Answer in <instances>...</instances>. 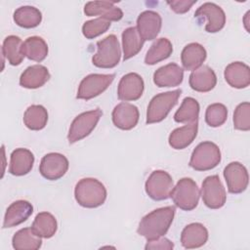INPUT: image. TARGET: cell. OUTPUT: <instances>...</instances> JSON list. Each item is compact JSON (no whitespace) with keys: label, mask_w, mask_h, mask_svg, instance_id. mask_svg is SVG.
Returning <instances> with one entry per match:
<instances>
[{"label":"cell","mask_w":250,"mask_h":250,"mask_svg":"<svg viewBox=\"0 0 250 250\" xmlns=\"http://www.w3.org/2000/svg\"><path fill=\"white\" fill-rule=\"evenodd\" d=\"M174 206L157 208L146 214L140 222L138 233L147 241L163 236L168 231L175 216Z\"/></svg>","instance_id":"cell-1"},{"label":"cell","mask_w":250,"mask_h":250,"mask_svg":"<svg viewBox=\"0 0 250 250\" xmlns=\"http://www.w3.org/2000/svg\"><path fill=\"white\" fill-rule=\"evenodd\" d=\"M74 196L77 203L85 208H97L106 199V189L97 179L84 178L75 186Z\"/></svg>","instance_id":"cell-2"},{"label":"cell","mask_w":250,"mask_h":250,"mask_svg":"<svg viewBox=\"0 0 250 250\" xmlns=\"http://www.w3.org/2000/svg\"><path fill=\"white\" fill-rule=\"evenodd\" d=\"M181 94L182 90L177 89L154 96L147 106L146 124L158 123L165 119L170 110L177 104Z\"/></svg>","instance_id":"cell-3"},{"label":"cell","mask_w":250,"mask_h":250,"mask_svg":"<svg viewBox=\"0 0 250 250\" xmlns=\"http://www.w3.org/2000/svg\"><path fill=\"white\" fill-rule=\"evenodd\" d=\"M98 52L93 56L92 62L101 68H112L116 66L121 58V50L117 37L110 34L97 42Z\"/></svg>","instance_id":"cell-4"},{"label":"cell","mask_w":250,"mask_h":250,"mask_svg":"<svg viewBox=\"0 0 250 250\" xmlns=\"http://www.w3.org/2000/svg\"><path fill=\"white\" fill-rule=\"evenodd\" d=\"M199 196V188L190 178L181 179L173 188L170 195L175 205L185 211L193 210L198 204Z\"/></svg>","instance_id":"cell-5"},{"label":"cell","mask_w":250,"mask_h":250,"mask_svg":"<svg viewBox=\"0 0 250 250\" xmlns=\"http://www.w3.org/2000/svg\"><path fill=\"white\" fill-rule=\"evenodd\" d=\"M221 162V150L212 142H202L193 149L189 166L196 171H208Z\"/></svg>","instance_id":"cell-6"},{"label":"cell","mask_w":250,"mask_h":250,"mask_svg":"<svg viewBox=\"0 0 250 250\" xmlns=\"http://www.w3.org/2000/svg\"><path fill=\"white\" fill-rule=\"evenodd\" d=\"M102 115L103 111L100 108L85 111L77 115L68 130L67 140L69 144H74L89 136L97 126Z\"/></svg>","instance_id":"cell-7"},{"label":"cell","mask_w":250,"mask_h":250,"mask_svg":"<svg viewBox=\"0 0 250 250\" xmlns=\"http://www.w3.org/2000/svg\"><path fill=\"white\" fill-rule=\"evenodd\" d=\"M173 188L172 177L169 173L163 170L153 171L145 185L146 194L155 201L168 199Z\"/></svg>","instance_id":"cell-8"},{"label":"cell","mask_w":250,"mask_h":250,"mask_svg":"<svg viewBox=\"0 0 250 250\" xmlns=\"http://www.w3.org/2000/svg\"><path fill=\"white\" fill-rule=\"evenodd\" d=\"M115 78V74L92 73L84 77L78 87L76 98L90 100L104 92Z\"/></svg>","instance_id":"cell-9"},{"label":"cell","mask_w":250,"mask_h":250,"mask_svg":"<svg viewBox=\"0 0 250 250\" xmlns=\"http://www.w3.org/2000/svg\"><path fill=\"white\" fill-rule=\"evenodd\" d=\"M201 196L204 204L210 209L223 207L227 200L226 189L218 175L208 176L202 182Z\"/></svg>","instance_id":"cell-10"},{"label":"cell","mask_w":250,"mask_h":250,"mask_svg":"<svg viewBox=\"0 0 250 250\" xmlns=\"http://www.w3.org/2000/svg\"><path fill=\"white\" fill-rule=\"evenodd\" d=\"M195 19L198 21L207 20L205 30L210 33H215L224 28L226 23V15L223 9L215 3L206 2L202 4L194 13Z\"/></svg>","instance_id":"cell-11"},{"label":"cell","mask_w":250,"mask_h":250,"mask_svg":"<svg viewBox=\"0 0 250 250\" xmlns=\"http://www.w3.org/2000/svg\"><path fill=\"white\" fill-rule=\"evenodd\" d=\"M67 158L58 152H51L43 156L39 166V172L47 180L56 181L61 179L68 170Z\"/></svg>","instance_id":"cell-12"},{"label":"cell","mask_w":250,"mask_h":250,"mask_svg":"<svg viewBox=\"0 0 250 250\" xmlns=\"http://www.w3.org/2000/svg\"><path fill=\"white\" fill-rule=\"evenodd\" d=\"M224 177L228 190L230 193L238 194L247 188L249 176L246 168L241 163L237 161L229 163L224 169Z\"/></svg>","instance_id":"cell-13"},{"label":"cell","mask_w":250,"mask_h":250,"mask_svg":"<svg viewBox=\"0 0 250 250\" xmlns=\"http://www.w3.org/2000/svg\"><path fill=\"white\" fill-rule=\"evenodd\" d=\"M145 83L141 75L130 72L122 76L117 89V97L120 101L129 102L140 99L144 93Z\"/></svg>","instance_id":"cell-14"},{"label":"cell","mask_w":250,"mask_h":250,"mask_svg":"<svg viewBox=\"0 0 250 250\" xmlns=\"http://www.w3.org/2000/svg\"><path fill=\"white\" fill-rule=\"evenodd\" d=\"M162 19L154 11H144L137 19V29L144 41H150L156 38L160 32Z\"/></svg>","instance_id":"cell-15"},{"label":"cell","mask_w":250,"mask_h":250,"mask_svg":"<svg viewBox=\"0 0 250 250\" xmlns=\"http://www.w3.org/2000/svg\"><path fill=\"white\" fill-rule=\"evenodd\" d=\"M139 117L138 107L129 103H120L112 110V122L121 130L133 129L138 124Z\"/></svg>","instance_id":"cell-16"},{"label":"cell","mask_w":250,"mask_h":250,"mask_svg":"<svg viewBox=\"0 0 250 250\" xmlns=\"http://www.w3.org/2000/svg\"><path fill=\"white\" fill-rule=\"evenodd\" d=\"M33 213V206L26 200H17L6 210L3 228H13L25 222Z\"/></svg>","instance_id":"cell-17"},{"label":"cell","mask_w":250,"mask_h":250,"mask_svg":"<svg viewBox=\"0 0 250 250\" xmlns=\"http://www.w3.org/2000/svg\"><path fill=\"white\" fill-rule=\"evenodd\" d=\"M183 68L174 62L159 67L153 73V82L159 88L179 86L183 82Z\"/></svg>","instance_id":"cell-18"},{"label":"cell","mask_w":250,"mask_h":250,"mask_svg":"<svg viewBox=\"0 0 250 250\" xmlns=\"http://www.w3.org/2000/svg\"><path fill=\"white\" fill-rule=\"evenodd\" d=\"M84 13L88 17L100 16V18L111 21H119L123 18V12L120 8L114 6L111 1H91L85 4Z\"/></svg>","instance_id":"cell-19"},{"label":"cell","mask_w":250,"mask_h":250,"mask_svg":"<svg viewBox=\"0 0 250 250\" xmlns=\"http://www.w3.org/2000/svg\"><path fill=\"white\" fill-rule=\"evenodd\" d=\"M224 76L227 83L236 89L246 88L250 84V68L241 62H233L228 64Z\"/></svg>","instance_id":"cell-20"},{"label":"cell","mask_w":250,"mask_h":250,"mask_svg":"<svg viewBox=\"0 0 250 250\" xmlns=\"http://www.w3.org/2000/svg\"><path fill=\"white\" fill-rule=\"evenodd\" d=\"M189 86L196 92H209L217 84V76L214 70L208 65H201L193 70L188 79Z\"/></svg>","instance_id":"cell-21"},{"label":"cell","mask_w":250,"mask_h":250,"mask_svg":"<svg viewBox=\"0 0 250 250\" xmlns=\"http://www.w3.org/2000/svg\"><path fill=\"white\" fill-rule=\"evenodd\" d=\"M208 240V230L200 223H192L186 226L181 233L182 245L187 249L203 246Z\"/></svg>","instance_id":"cell-22"},{"label":"cell","mask_w":250,"mask_h":250,"mask_svg":"<svg viewBox=\"0 0 250 250\" xmlns=\"http://www.w3.org/2000/svg\"><path fill=\"white\" fill-rule=\"evenodd\" d=\"M34 163V155L27 148H16L10 159L9 172L14 176H23L28 174Z\"/></svg>","instance_id":"cell-23"},{"label":"cell","mask_w":250,"mask_h":250,"mask_svg":"<svg viewBox=\"0 0 250 250\" xmlns=\"http://www.w3.org/2000/svg\"><path fill=\"white\" fill-rule=\"evenodd\" d=\"M50 79V73L46 66L34 64L28 66L20 77V85L26 89L42 87Z\"/></svg>","instance_id":"cell-24"},{"label":"cell","mask_w":250,"mask_h":250,"mask_svg":"<svg viewBox=\"0 0 250 250\" xmlns=\"http://www.w3.org/2000/svg\"><path fill=\"white\" fill-rule=\"evenodd\" d=\"M198 121L187 124L173 130L169 136V145L175 149H184L188 146L197 136Z\"/></svg>","instance_id":"cell-25"},{"label":"cell","mask_w":250,"mask_h":250,"mask_svg":"<svg viewBox=\"0 0 250 250\" xmlns=\"http://www.w3.org/2000/svg\"><path fill=\"white\" fill-rule=\"evenodd\" d=\"M207 56L205 48L199 43H189L182 51L181 62L186 70H195L201 66Z\"/></svg>","instance_id":"cell-26"},{"label":"cell","mask_w":250,"mask_h":250,"mask_svg":"<svg viewBox=\"0 0 250 250\" xmlns=\"http://www.w3.org/2000/svg\"><path fill=\"white\" fill-rule=\"evenodd\" d=\"M12 244L16 250H37L41 247L42 240L31 228H23L14 234Z\"/></svg>","instance_id":"cell-27"},{"label":"cell","mask_w":250,"mask_h":250,"mask_svg":"<svg viewBox=\"0 0 250 250\" xmlns=\"http://www.w3.org/2000/svg\"><path fill=\"white\" fill-rule=\"evenodd\" d=\"M144 40L140 36L137 27L131 26L122 32L123 60L127 61L136 56L143 48Z\"/></svg>","instance_id":"cell-28"},{"label":"cell","mask_w":250,"mask_h":250,"mask_svg":"<svg viewBox=\"0 0 250 250\" xmlns=\"http://www.w3.org/2000/svg\"><path fill=\"white\" fill-rule=\"evenodd\" d=\"M22 53L27 59L40 62L48 55V45L39 36H30L22 43Z\"/></svg>","instance_id":"cell-29"},{"label":"cell","mask_w":250,"mask_h":250,"mask_svg":"<svg viewBox=\"0 0 250 250\" xmlns=\"http://www.w3.org/2000/svg\"><path fill=\"white\" fill-rule=\"evenodd\" d=\"M32 230L40 237L51 238L58 229L56 218L49 212L38 213L31 226Z\"/></svg>","instance_id":"cell-30"},{"label":"cell","mask_w":250,"mask_h":250,"mask_svg":"<svg viewBox=\"0 0 250 250\" xmlns=\"http://www.w3.org/2000/svg\"><path fill=\"white\" fill-rule=\"evenodd\" d=\"M22 41L19 36L9 35L2 44V55L10 64L19 65L21 63L24 55L22 53Z\"/></svg>","instance_id":"cell-31"},{"label":"cell","mask_w":250,"mask_h":250,"mask_svg":"<svg viewBox=\"0 0 250 250\" xmlns=\"http://www.w3.org/2000/svg\"><path fill=\"white\" fill-rule=\"evenodd\" d=\"M48 121L47 109L40 104H32L26 108L23 114L24 125L33 131L45 128Z\"/></svg>","instance_id":"cell-32"},{"label":"cell","mask_w":250,"mask_h":250,"mask_svg":"<svg viewBox=\"0 0 250 250\" xmlns=\"http://www.w3.org/2000/svg\"><path fill=\"white\" fill-rule=\"evenodd\" d=\"M14 21L21 27L33 28L40 24L42 14L35 7L21 6L15 11Z\"/></svg>","instance_id":"cell-33"},{"label":"cell","mask_w":250,"mask_h":250,"mask_svg":"<svg viewBox=\"0 0 250 250\" xmlns=\"http://www.w3.org/2000/svg\"><path fill=\"white\" fill-rule=\"evenodd\" d=\"M172 52L173 46L170 40L163 37L159 38L148 49L145 58V63L148 65L155 64L169 58Z\"/></svg>","instance_id":"cell-34"},{"label":"cell","mask_w":250,"mask_h":250,"mask_svg":"<svg viewBox=\"0 0 250 250\" xmlns=\"http://www.w3.org/2000/svg\"><path fill=\"white\" fill-rule=\"evenodd\" d=\"M199 115V104L191 98L187 97L184 99L180 108L174 114V120L178 123L190 124L198 120Z\"/></svg>","instance_id":"cell-35"},{"label":"cell","mask_w":250,"mask_h":250,"mask_svg":"<svg viewBox=\"0 0 250 250\" xmlns=\"http://www.w3.org/2000/svg\"><path fill=\"white\" fill-rule=\"evenodd\" d=\"M228 118V109L223 104H212L208 105L205 112V121L210 127L222 126Z\"/></svg>","instance_id":"cell-36"},{"label":"cell","mask_w":250,"mask_h":250,"mask_svg":"<svg viewBox=\"0 0 250 250\" xmlns=\"http://www.w3.org/2000/svg\"><path fill=\"white\" fill-rule=\"evenodd\" d=\"M110 27V21L102 18L94 19L84 22L82 33L87 39H93L104 33Z\"/></svg>","instance_id":"cell-37"},{"label":"cell","mask_w":250,"mask_h":250,"mask_svg":"<svg viewBox=\"0 0 250 250\" xmlns=\"http://www.w3.org/2000/svg\"><path fill=\"white\" fill-rule=\"evenodd\" d=\"M233 127L240 131L250 130V104L248 102L236 106L233 113Z\"/></svg>","instance_id":"cell-38"},{"label":"cell","mask_w":250,"mask_h":250,"mask_svg":"<svg viewBox=\"0 0 250 250\" xmlns=\"http://www.w3.org/2000/svg\"><path fill=\"white\" fill-rule=\"evenodd\" d=\"M196 3V0H178V1H167V4L170 6L171 10H173L177 14H185L193 4Z\"/></svg>","instance_id":"cell-39"},{"label":"cell","mask_w":250,"mask_h":250,"mask_svg":"<svg viewBox=\"0 0 250 250\" xmlns=\"http://www.w3.org/2000/svg\"><path fill=\"white\" fill-rule=\"evenodd\" d=\"M147 249H168L171 250L174 248V244L168 238L160 236L153 240H148L145 246Z\"/></svg>","instance_id":"cell-40"}]
</instances>
